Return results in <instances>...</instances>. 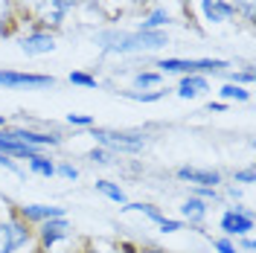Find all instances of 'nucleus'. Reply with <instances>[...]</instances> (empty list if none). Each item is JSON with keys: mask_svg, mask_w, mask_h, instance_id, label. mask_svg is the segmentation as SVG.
<instances>
[{"mask_svg": "<svg viewBox=\"0 0 256 253\" xmlns=\"http://www.w3.org/2000/svg\"><path fill=\"white\" fill-rule=\"evenodd\" d=\"M102 41H114L108 44V50H116V52H131V50H154L166 44V35L160 32H134V35H105Z\"/></svg>", "mask_w": 256, "mask_h": 253, "instance_id": "nucleus-1", "label": "nucleus"}, {"mask_svg": "<svg viewBox=\"0 0 256 253\" xmlns=\"http://www.w3.org/2000/svg\"><path fill=\"white\" fill-rule=\"evenodd\" d=\"M26 227L20 222H9V224H0V253H12L18 250L20 244H26Z\"/></svg>", "mask_w": 256, "mask_h": 253, "instance_id": "nucleus-2", "label": "nucleus"}, {"mask_svg": "<svg viewBox=\"0 0 256 253\" xmlns=\"http://www.w3.org/2000/svg\"><path fill=\"white\" fill-rule=\"evenodd\" d=\"M0 84L3 88H47L52 84L50 76H32V73H9L0 70Z\"/></svg>", "mask_w": 256, "mask_h": 253, "instance_id": "nucleus-3", "label": "nucleus"}, {"mask_svg": "<svg viewBox=\"0 0 256 253\" xmlns=\"http://www.w3.org/2000/svg\"><path fill=\"white\" fill-rule=\"evenodd\" d=\"M166 73H186V76H195L198 70H218L224 67V62H180V58H169V62L160 64Z\"/></svg>", "mask_w": 256, "mask_h": 253, "instance_id": "nucleus-4", "label": "nucleus"}, {"mask_svg": "<svg viewBox=\"0 0 256 253\" xmlns=\"http://www.w3.org/2000/svg\"><path fill=\"white\" fill-rule=\"evenodd\" d=\"M64 9H67V0H35V12H38V18H41L44 24H50V26L62 24Z\"/></svg>", "mask_w": 256, "mask_h": 253, "instance_id": "nucleus-5", "label": "nucleus"}, {"mask_svg": "<svg viewBox=\"0 0 256 253\" xmlns=\"http://www.w3.org/2000/svg\"><path fill=\"white\" fill-rule=\"evenodd\" d=\"M94 137L99 142H108L116 148H126V152H137L143 146V137H131V134H111V131H94Z\"/></svg>", "mask_w": 256, "mask_h": 253, "instance_id": "nucleus-6", "label": "nucleus"}, {"mask_svg": "<svg viewBox=\"0 0 256 253\" xmlns=\"http://www.w3.org/2000/svg\"><path fill=\"white\" fill-rule=\"evenodd\" d=\"M222 227L227 230V233H236V236H239V233H248V230L254 227V222H250L248 212H242L239 206H236V210H230V212L222 218Z\"/></svg>", "mask_w": 256, "mask_h": 253, "instance_id": "nucleus-7", "label": "nucleus"}, {"mask_svg": "<svg viewBox=\"0 0 256 253\" xmlns=\"http://www.w3.org/2000/svg\"><path fill=\"white\" fill-rule=\"evenodd\" d=\"M6 140H18L24 146H56L58 137H50V134H35V131H6L3 134Z\"/></svg>", "mask_w": 256, "mask_h": 253, "instance_id": "nucleus-8", "label": "nucleus"}, {"mask_svg": "<svg viewBox=\"0 0 256 253\" xmlns=\"http://www.w3.org/2000/svg\"><path fill=\"white\" fill-rule=\"evenodd\" d=\"M178 178H184V180H190V184H201V186H216V184H218V174H216V172H207V169H192V166L178 169Z\"/></svg>", "mask_w": 256, "mask_h": 253, "instance_id": "nucleus-9", "label": "nucleus"}, {"mask_svg": "<svg viewBox=\"0 0 256 253\" xmlns=\"http://www.w3.org/2000/svg\"><path fill=\"white\" fill-rule=\"evenodd\" d=\"M204 15H207V20H230V15H233V6L230 3H224V0H204Z\"/></svg>", "mask_w": 256, "mask_h": 253, "instance_id": "nucleus-10", "label": "nucleus"}, {"mask_svg": "<svg viewBox=\"0 0 256 253\" xmlns=\"http://www.w3.org/2000/svg\"><path fill=\"white\" fill-rule=\"evenodd\" d=\"M67 222L64 218H50L47 224H44V230H41V238H44V244H56L58 238L67 236Z\"/></svg>", "mask_w": 256, "mask_h": 253, "instance_id": "nucleus-11", "label": "nucleus"}, {"mask_svg": "<svg viewBox=\"0 0 256 253\" xmlns=\"http://www.w3.org/2000/svg\"><path fill=\"white\" fill-rule=\"evenodd\" d=\"M52 47H56V44H52V38H50V35H30V38L24 41V50H26V56L50 52Z\"/></svg>", "mask_w": 256, "mask_h": 253, "instance_id": "nucleus-12", "label": "nucleus"}, {"mask_svg": "<svg viewBox=\"0 0 256 253\" xmlns=\"http://www.w3.org/2000/svg\"><path fill=\"white\" fill-rule=\"evenodd\" d=\"M24 216L32 222H44V218H62V206H24Z\"/></svg>", "mask_w": 256, "mask_h": 253, "instance_id": "nucleus-13", "label": "nucleus"}, {"mask_svg": "<svg viewBox=\"0 0 256 253\" xmlns=\"http://www.w3.org/2000/svg\"><path fill=\"white\" fill-rule=\"evenodd\" d=\"M207 90V79H201V76H186V79L180 82V90L178 94L184 96V99H190V96H198Z\"/></svg>", "mask_w": 256, "mask_h": 253, "instance_id": "nucleus-14", "label": "nucleus"}, {"mask_svg": "<svg viewBox=\"0 0 256 253\" xmlns=\"http://www.w3.org/2000/svg\"><path fill=\"white\" fill-rule=\"evenodd\" d=\"M204 212H207V206L201 204L198 198H192V201L184 204V216H186L190 222H201V218H204Z\"/></svg>", "mask_w": 256, "mask_h": 253, "instance_id": "nucleus-15", "label": "nucleus"}, {"mask_svg": "<svg viewBox=\"0 0 256 253\" xmlns=\"http://www.w3.org/2000/svg\"><path fill=\"white\" fill-rule=\"evenodd\" d=\"M96 190L105 192V195H108L111 201H116V204H122V201H126L122 190H120V186H114V184H108V180H99V184H96Z\"/></svg>", "mask_w": 256, "mask_h": 253, "instance_id": "nucleus-16", "label": "nucleus"}, {"mask_svg": "<svg viewBox=\"0 0 256 253\" xmlns=\"http://www.w3.org/2000/svg\"><path fill=\"white\" fill-rule=\"evenodd\" d=\"M32 169H35L38 174H47V178L56 172V166H52L47 158H41V154H35V158H32Z\"/></svg>", "mask_w": 256, "mask_h": 253, "instance_id": "nucleus-17", "label": "nucleus"}, {"mask_svg": "<svg viewBox=\"0 0 256 253\" xmlns=\"http://www.w3.org/2000/svg\"><path fill=\"white\" fill-rule=\"evenodd\" d=\"M222 96L224 99H239V102H244L248 99V90H242L236 84H227V88H222Z\"/></svg>", "mask_w": 256, "mask_h": 253, "instance_id": "nucleus-18", "label": "nucleus"}, {"mask_svg": "<svg viewBox=\"0 0 256 253\" xmlns=\"http://www.w3.org/2000/svg\"><path fill=\"white\" fill-rule=\"evenodd\" d=\"M70 82L73 84H84V88H96V79L88 76V73H70Z\"/></svg>", "mask_w": 256, "mask_h": 253, "instance_id": "nucleus-19", "label": "nucleus"}, {"mask_svg": "<svg viewBox=\"0 0 256 253\" xmlns=\"http://www.w3.org/2000/svg\"><path fill=\"white\" fill-rule=\"evenodd\" d=\"M254 3L256 0H236V9H242V12H244V15H248V20H254Z\"/></svg>", "mask_w": 256, "mask_h": 253, "instance_id": "nucleus-20", "label": "nucleus"}, {"mask_svg": "<svg viewBox=\"0 0 256 253\" xmlns=\"http://www.w3.org/2000/svg\"><path fill=\"white\" fill-rule=\"evenodd\" d=\"M160 24H166V15H163V12H154V15L143 24V32H148L152 26H160Z\"/></svg>", "mask_w": 256, "mask_h": 253, "instance_id": "nucleus-21", "label": "nucleus"}, {"mask_svg": "<svg viewBox=\"0 0 256 253\" xmlns=\"http://www.w3.org/2000/svg\"><path fill=\"white\" fill-rule=\"evenodd\" d=\"M160 82V76L158 73H140V76H137V84H140V88H148V84H158Z\"/></svg>", "mask_w": 256, "mask_h": 253, "instance_id": "nucleus-22", "label": "nucleus"}, {"mask_svg": "<svg viewBox=\"0 0 256 253\" xmlns=\"http://www.w3.org/2000/svg\"><path fill=\"white\" fill-rule=\"evenodd\" d=\"M160 230H163V233H175V230H180V222H169V218H163V222H160Z\"/></svg>", "mask_w": 256, "mask_h": 253, "instance_id": "nucleus-23", "label": "nucleus"}, {"mask_svg": "<svg viewBox=\"0 0 256 253\" xmlns=\"http://www.w3.org/2000/svg\"><path fill=\"white\" fill-rule=\"evenodd\" d=\"M70 122H76V126H90L94 120H90L88 114H70Z\"/></svg>", "mask_w": 256, "mask_h": 253, "instance_id": "nucleus-24", "label": "nucleus"}, {"mask_svg": "<svg viewBox=\"0 0 256 253\" xmlns=\"http://www.w3.org/2000/svg\"><path fill=\"white\" fill-rule=\"evenodd\" d=\"M90 160H94V163H111V160H108V152H102V148H94V152H90Z\"/></svg>", "mask_w": 256, "mask_h": 253, "instance_id": "nucleus-25", "label": "nucleus"}, {"mask_svg": "<svg viewBox=\"0 0 256 253\" xmlns=\"http://www.w3.org/2000/svg\"><path fill=\"white\" fill-rule=\"evenodd\" d=\"M236 180H242V184H254V169H244V172H236Z\"/></svg>", "mask_w": 256, "mask_h": 253, "instance_id": "nucleus-26", "label": "nucleus"}, {"mask_svg": "<svg viewBox=\"0 0 256 253\" xmlns=\"http://www.w3.org/2000/svg\"><path fill=\"white\" fill-rule=\"evenodd\" d=\"M216 248H218L222 253H236V248H233L230 242H224V238H218V242H216Z\"/></svg>", "mask_w": 256, "mask_h": 253, "instance_id": "nucleus-27", "label": "nucleus"}, {"mask_svg": "<svg viewBox=\"0 0 256 253\" xmlns=\"http://www.w3.org/2000/svg\"><path fill=\"white\" fill-rule=\"evenodd\" d=\"M131 99H143V102H152V99H158L160 94H128Z\"/></svg>", "mask_w": 256, "mask_h": 253, "instance_id": "nucleus-28", "label": "nucleus"}, {"mask_svg": "<svg viewBox=\"0 0 256 253\" xmlns=\"http://www.w3.org/2000/svg\"><path fill=\"white\" fill-rule=\"evenodd\" d=\"M58 172H62L64 178H76V174H79V172H76V169H73V166H62Z\"/></svg>", "mask_w": 256, "mask_h": 253, "instance_id": "nucleus-29", "label": "nucleus"}, {"mask_svg": "<svg viewBox=\"0 0 256 253\" xmlns=\"http://www.w3.org/2000/svg\"><path fill=\"white\" fill-rule=\"evenodd\" d=\"M67 3H82V0H67Z\"/></svg>", "mask_w": 256, "mask_h": 253, "instance_id": "nucleus-30", "label": "nucleus"}, {"mask_svg": "<svg viewBox=\"0 0 256 253\" xmlns=\"http://www.w3.org/2000/svg\"><path fill=\"white\" fill-rule=\"evenodd\" d=\"M0 126H3V116H0Z\"/></svg>", "mask_w": 256, "mask_h": 253, "instance_id": "nucleus-31", "label": "nucleus"}]
</instances>
